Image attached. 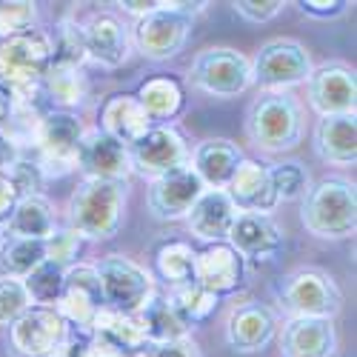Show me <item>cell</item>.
<instances>
[{"instance_id": "83f0119b", "label": "cell", "mask_w": 357, "mask_h": 357, "mask_svg": "<svg viewBox=\"0 0 357 357\" xmlns=\"http://www.w3.org/2000/svg\"><path fill=\"white\" fill-rule=\"evenodd\" d=\"M52 231H54V209L43 195L20 197L3 226L6 237H23V241H46Z\"/></svg>"}, {"instance_id": "ba28073f", "label": "cell", "mask_w": 357, "mask_h": 357, "mask_svg": "<svg viewBox=\"0 0 357 357\" xmlns=\"http://www.w3.org/2000/svg\"><path fill=\"white\" fill-rule=\"evenodd\" d=\"M312 75V57L303 49V43L278 38L260 46L255 63H252V80L260 83L266 92H283L297 83H306Z\"/></svg>"}, {"instance_id": "f1b7e54d", "label": "cell", "mask_w": 357, "mask_h": 357, "mask_svg": "<svg viewBox=\"0 0 357 357\" xmlns=\"http://www.w3.org/2000/svg\"><path fill=\"white\" fill-rule=\"evenodd\" d=\"M92 337H95V343L109 346L114 351H123V354L149 346L135 314H121L112 309H100V314L92 323Z\"/></svg>"}, {"instance_id": "7402d4cb", "label": "cell", "mask_w": 357, "mask_h": 357, "mask_svg": "<svg viewBox=\"0 0 357 357\" xmlns=\"http://www.w3.org/2000/svg\"><path fill=\"white\" fill-rule=\"evenodd\" d=\"M243 278V260L229 243H212L195 257V283L206 291L226 294L234 291Z\"/></svg>"}, {"instance_id": "603a6c76", "label": "cell", "mask_w": 357, "mask_h": 357, "mask_svg": "<svg viewBox=\"0 0 357 357\" xmlns=\"http://www.w3.org/2000/svg\"><path fill=\"white\" fill-rule=\"evenodd\" d=\"M234 218H237V209L223 189H203V195L195 200V206L186 215V223L200 241L223 243L229 237Z\"/></svg>"}, {"instance_id": "60d3db41", "label": "cell", "mask_w": 357, "mask_h": 357, "mask_svg": "<svg viewBox=\"0 0 357 357\" xmlns=\"http://www.w3.org/2000/svg\"><path fill=\"white\" fill-rule=\"evenodd\" d=\"M12 177V183L17 189V197H29V195H40V186H43V172L38 163H29V160H17L9 172Z\"/></svg>"}, {"instance_id": "ab89813d", "label": "cell", "mask_w": 357, "mask_h": 357, "mask_svg": "<svg viewBox=\"0 0 357 357\" xmlns=\"http://www.w3.org/2000/svg\"><path fill=\"white\" fill-rule=\"evenodd\" d=\"M43 246H46V260H54V263L66 266V263H72V260L77 257V252H80V237H77L72 229L52 231L46 241H43Z\"/></svg>"}, {"instance_id": "e575fe53", "label": "cell", "mask_w": 357, "mask_h": 357, "mask_svg": "<svg viewBox=\"0 0 357 357\" xmlns=\"http://www.w3.org/2000/svg\"><path fill=\"white\" fill-rule=\"evenodd\" d=\"M86 46H83V26L63 20L57 35L52 38V66L57 69H83Z\"/></svg>"}, {"instance_id": "7bdbcfd3", "label": "cell", "mask_w": 357, "mask_h": 357, "mask_svg": "<svg viewBox=\"0 0 357 357\" xmlns=\"http://www.w3.org/2000/svg\"><path fill=\"white\" fill-rule=\"evenodd\" d=\"M146 357H200V351L189 337H183V340H174V343L149 346Z\"/></svg>"}, {"instance_id": "484cf974", "label": "cell", "mask_w": 357, "mask_h": 357, "mask_svg": "<svg viewBox=\"0 0 357 357\" xmlns=\"http://www.w3.org/2000/svg\"><path fill=\"white\" fill-rule=\"evenodd\" d=\"M103 132L109 137H114L121 146H132L137 143L149 129H152V117L143 112V106L137 103V98L132 95H114L106 100L103 106Z\"/></svg>"}, {"instance_id": "8992f818", "label": "cell", "mask_w": 357, "mask_h": 357, "mask_svg": "<svg viewBox=\"0 0 357 357\" xmlns=\"http://www.w3.org/2000/svg\"><path fill=\"white\" fill-rule=\"evenodd\" d=\"M280 306L291 317H323L332 320L340 312V289L329 275L317 269H301L275 286Z\"/></svg>"}, {"instance_id": "9a60e30c", "label": "cell", "mask_w": 357, "mask_h": 357, "mask_svg": "<svg viewBox=\"0 0 357 357\" xmlns=\"http://www.w3.org/2000/svg\"><path fill=\"white\" fill-rule=\"evenodd\" d=\"M309 103L320 117H337V114H354V103H357V83H354V72L340 66V63H329L312 69L309 80Z\"/></svg>"}, {"instance_id": "74e56055", "label": "cell", "mask_w": 357, "mask_h": 357, "mask_svg": "<svg viewBox=\"0 0 357 357\" xmlns=\"http://www.w3.org/2000/svg\"><path fill=\"white\" fill-rule=\"evenodd\" d=\"M38 17V6L29 3V0H9V3H0V38L9 40L20 32H29Z\"/></svg>"}, {"instance_id": "f546056e", "label": "cell", "mask_w": 357, "mask_h": 357, "mask_svg": "<svg viewBox=\"0 0 357 357\" xmlns=\"http://www.w3.org/2000/svg\"><path fill=\"white\" fill-rule=\"evenodd\" d=\"M46 260L43 241H23V237H6L0 241V278L26 280Z\"/></svg>"}, {"instance_id": "3957f363", "label": "cell", "mask_w": 357, "mask_h": 357, "mask_svg": "<svg viewBox=\"0 0 357 357\" xmlns=\"http://www.w3.org/2000/svg\"><path fill=\"white\" fill-rule=\"evenodd\" d=\"M249 140L263 152H289L303 137L301 103L286 92H263L246 114Z\"/></svg>"}, {"instance_id": "4fadbf2b", "label": "cell", "mask_w": 357, "mask_h": 357, "mask_svg": "<svg viewBox=\"0 0 357 357\" xmlns=\"http://www.w3.org/2000/svg\"><path fill=\"white\" fill-rule=\"evenodd\" d=\"M100 309H106V303H103V291H100L95 266H72V269H66L63 289L54 303V312L66 323L77 326V329L92 332V323L100 314Z\"/></svg>"}, {"instance_id": "d4e9b609", "label": "cell", "mask_w": 357, "mask_h": 357, "mask_svg": "<svg viewBox=\"0 0 357 357\" xmlns=\"http://www.w3.org/2000/svg\"><path fill=\"white\" fill-rule=\"evenodd\" d=\"M314 149L326 163L351 166L357 160V126L354 114L320 117L314 129Z\"/></svg>"}, {"instance_id": "2e32d148", "label": "cell", "mask_w": 357, "mask_h": 357, "mask_svg": "<svg viewBox=\"0 0 357 357\" xmlns=\"http://www.w3.org/2000/svg\"><path fill=\"white\" fill-rule=\"evenodd\" d=\"M229 246L241 255V260L252 263H269L283 249V231L269 215H243L237 212L231 229H229Z\"/></svg>"}, {"instance_id": "7a4b0ae2", "label": "cell", "mask_w": 357, "mask_h": 357, "mask_svg": "<svg viewBox=\"0 0 357 357\" xmlns=\"http://www.w3.org/2000/svg\"><path fill=\"white\" fill-rule=\"evenodd\" d=\"M303 226L323 241H343L357 229V195L346 177H326L303 197Z\"/></svg>"}, {"instance_id": "8fae6325", "label": "cell", "mask_w": 357, "mask_h": 357, "mask_svg": "<svg viewBox=\"0 0 357 357\" xmlns=\"http://www.w3.org/2000/svg\"><path fill=\"white\" fill-rule=\"evenodd\" d=\"M192 17L177 12L172 3H163L158 12L146 15L135 26V46L149 61H169V57L181 54L189 38Z\"/></svg>"}, {"instance_id": "5bb4252c", "label": "cell", "mask_w": 357, "mask_h": 357, "mask_svg": "<svg viewBox=\"0 0 357 357\" xmlns=\"http://www.w3.org/2000/svg\"><path fill=\"white\" fill-rule=\"evenodd\" d=\"M200 177L192 172V166H181L174 172H166L155 177L149 186V212L158 220H181L189 215L195 200L203 195Z\"/></svg>"}, {"instance_id": "ac0fdd59", "label": "cell", "mask_w": 357, "mask_h": 357, "mask_svg": "<svg viewBox=\"0 0 357 357\" xmlns=\"http://www.w3.org/2000/svg\"><path fill=\"white\" fill-rule=\"evenodd\" d=\"M77 169L83 172L86 181H121V183H126V174L132 172L126 146H121L106 132L83 135Z\"/></svg>"}, {"instance_id": "d590c367", "label": "cell", "mask_w": 357, "mask_h": 357, "mask_svg": "<svg viewBox=\"0 0 357 357\" xmlns=\"http://www.w3.org/2000/svg\"><path fill=\"white\" fill-rule=\"evenodd\" d=\"M169 301H172V306L177 309V314H181L189 326L206 320V317L215 312V306H218V297H215L212 291L200 289L197 283L183 286V289H172Z\"/></svg>"}, {"instance_id": "30bf717a", "label": "cell", "mask_w": 357, "mask_h": 357, "mask_svg": "<svg viewBox=\"0 0 357 357\" xmlns=\"http://www.w3.org/2000/svg\"><path fill=\"white\" fill-rule=\"evenodd\" d=\"M69 335V323L49 306H32L9 326V343L17 357H54Z\"/></svg>"}, {"instance_id": "e0dca14e", "label": "cell", "mask_w": 357, "mask_h": 357, "mask_svg": "<svg viewBox=\"0 0 357 357\" xmlns=\"http://www.w3.org/2000/svg\"><path fill=\"white\" fill-rule=\"evenodd\" d=\"M223 192L234 203V209L243 215H269L280 203L269 181V166H260L257 160H246V158L241 160V166H237Z\"/></svg>"}, {"instance_id": "b9f144b4", "label": "cell", "mask_w": 357, "mask_h": 357, "mask_svg": "<svg viewBox=\"0 0 357 357\" xmlns=\"http://www.w3.org/2000/svg\"><path fill=\"white\" fill-rule=\"evenodd\" d=\"M283 0H241V3H234V12L246 17L249 23H266L272 20L283 12Z\"/></svg>"}, {"instance_id": "7dc6e473", "label": "cell", "mask_w": 357, "mask_h": 357, "mask_svg": "<svg viewBox=\"0 0 357 357\" xmlns=\"http://www.w3.org/2000/svg\"><path fill=\"white\" fill-rule=\"evenodd\" d=\"M123 12H129V15H137V17H146V15H152V12H158L163 3H158V0H123V3H117Z\"/></svg>"}, {"instance_id": "d6986e66", "label": "cell", "mask_w": 357, "mask_h": 357, "mask_svg": "<svg viewBox=\"0 0 357 357\" xmlns=\"http://www.w3.org/2000/svg\"><path fill=\"white\" fill-rule=\"evenodd\" d=\"M278 332V317L263 303H243L229 314L226 323V343L237 354H255L272 343Z\"/></svg>"}, {"instance_id": "6da1fadb", "label": "cell", "mask_w": 357, "mask_h": 357, "mask_svg": "<svg viewBox=\"0 0 357 357\" xmlns=\"http://www.w3.org/2000/svg\"><path fill=\"white\" fill-rule=\"evenodd\" d=\"M126 183L121 181H83L69 197L72 231L86 241H106L123 220Z\"/></svg>"}, {"instance_id": "ffe728a7", "label": "cell", "mask_w": 357, "mask_h": 357, "mask_svg": "<svg viewBox=\"0 0 357 357\" xmlns=\"http://www.w3.org/2000/svg\"><path fill=\"white\" fill-rule=\"evenodd\" d=\"M83 46L86 61H95L98 66L106 69H117L129 57V32L117 17L98 15L83 26Z\"/></svg>"}, {"instance_id": "8d00e7d4", "label": "cell", "mask_w": 357, "mask_h": 357, "mask_svg": "<svg viewBox=\"0 0 357 357\" xmlns=\"http://www.w3.org/2000/svg\"><path fill=\"white\" fill-rule=\"evenodd\" d=\"M269 181H272V189L278 195V200H294L306 195V186H309V174L301 163H275L269 166Z\"/></svg>"}, {"instance_id": "f6af8a7d", "label": "cell", "mask_w": 357, "mask_h": 357, "mask_svg": "<svg viewBox=\"0 0 357 357\" xmlns=\"http://www.w3.org/2000/svg\"><path fill=\"white\" fill-rule=\"evenodd\" d=\"M17 189L12 183V177L9 174H0V220L9 218L12 209H15V203H17Z\"/></svg>"}, {"instance_id": "4316f807", "label": "cell", "mask_w": 357, "mask_h": 357, "mask_svg": "<svg viewBox=\"0 0 357 357\" xmlns=\"http://www.w3.org/2000/svg\"><path fill=\"white\" fill-rule=\"evenodd\" d=\"M135 320H137V326H140V332H143L149 346L183 340L186 332H189V323L177 314V309L172 306L169 297H163L158 291L143 303V309L135 314Z\"/></svg>"}, {"instance_id": "cb8c5ba5", "label": "cell", "mask_w": 357, "mask_h": 357, "mask_svg": "<svg viewBox=\"0 0 357 357\" xmlns=\"http://www.w3.org/2000/svg\"><path fill=\"white\" fill-rule=\"evenodd\" d=\"M241 149L229 140H206L192 155V172L200 177L206 189H226L231 174L241 166Z\"/></svg>"}, {"instance_id": "f35d334b", "label": "cell", "mask_w": 357, "mask_h": 357, "mask_svg": "<svg viewBox=\"0 0 357 357\" xmlns=\"http://www.w3.org/2000/svg\"><path fill=\"white\" fill-rule=\"evenodd\" d=\"M29 309H32V297H29L23 280L0 278V323L12 326Z\"/></svg>"}, {"instance_id": "7c38bea8", "label": "cell", "mask_w": 357, "mask_h": 357, "mask_svg": "<svg viewBox=\"0 0 357 357\" xmlns=\"http://www.w3.org/2000/svg\"><path fill=\"white\" fill-rule=\"evenodd\" d=\"M126 152H129V166L146 177H152V181L166 172L186 166V158H189L183 135L172 126H152Z\"/></svg>"}, {"instance_id": "277c9868", "label": "cell", "mask_w": 357, "mask_h": 357, "mask_svg": "<svg viewBox=\"0 0 357 357\" xmlns=\"http://www.w3.org/2000/svg\"><path fill=\"white\" fill-rule=\"evenodd\" d=\"M52 66V38L40 29H29L0 43V86L6 92L40 86Z\"/></svg>"}, {"instance_id": "4dcf8cb0", "label": "cell", "mask_w": 357, "mask_h": 357, "mask_svg": "<svg viewBox=\"0 0 357 357\" xmlns=\"http://www.w3.org/2000/svg\"><path fill=\"white\" fill-rule=\"evenodd\" d=\"M137 103L143 106V112L149 117H152V123L155 121H169V117H174L177 112H181L183 92H181V86H177L174 80H169V77H152V80H146L140 86Z\"/></svg>"}, {"instance_id": "c3c4849f", "label": "cell", "mask_w": 357, "mask_h": 357, "mask_svg": "<svg viewBox=\"0 0 357 357\" xmlns=\"http://www.w3.org/2000/svg\"><path fill=\"white\" fill-rule=\"evenodd\" d=\"M9 114H12V98L3 86H0V132H3V126L9 123Z\"/></svg>"}, {"instance_id": "bcb514c9", "label": "cell", "mask_w": 357, "mask_h": 357, "mask_svg": "<svg viewBox=\"0 0 357 357\" xmlns=\"http://www.w3.org/2000/svg\"><path fill=\"white\" fill-rule=\"evenodd\" d=\"M17 160H20V149H17V143H15L6 132H0V174H6Z\"/></svg>"}, {"instance_id": "d6a6232c", "label": "cell", "mask_w": 357, "mask_h": 357, "mask_svg": "<svg viewBox=\"0 0 357 357\" xmlns=\"http://www.w3.org/2000/svg\"><path fill=\"white\" fill-rule=\"evenodd\" d=\"M195 257L197 252L189 243L181 241H172L163 243L155 255V266H158V275L172 286V289H183L195 283Z\"/></svg>"}, {"instance_id": "ee69618b", "label": "cell", "mask_w": 357, "mask_h": 357, "mask_svg": "<svg viewBox=\"0 0 357 357\" xmlns=\"http://www.w3.org/2000/svg\"><path fill=\"white\" fill-rule=\"evenodd\" d=\"M351 3H346V0H335V3H314V0H303L301 9L306 15H314V17H337L349 9Z\"/></svg>"}, {"instance_id": "9c48e42d", "label": "cell", "mask_w": 357, "mask_h": 357, "mask_svg": "<svg viewBox=\"0 0 357 357\" xmlns=\"http://www.w3.org/2000/svg\"><path fill=\"white\" fill-rule=\"evenodd\" d=\"M83 126L72 112H49L43 114L35 149L40 152V172L46 174H66L77 169V152L83 143Z\"/></svg>"}, {"instance_id": "44dd1931", "label": "cell", "mask_w": 357, "mask_h": 357, "mask_svg": "<svg viewBox=\"0 0 357 357\" xmlns=\"http://www.w3.org/2000/svg\"><path fill=\"white\" fill-rule=\"evenodd\" d=\"M337 335L332 320L323 317H291L283 326L280 351L283 357H332Z\"/></svg>"}, {"instance_id": "1f68e13d", "label": "cell", "mask_w": 357, "mask_h": 357, "mask_svg": "<svg viewBox=\"0 0 357 357\" xmlns=\"http://www.w3.org/2000/svg\"><path fill=\"white\" fill-rule=\"evenodd\" d=\"M40 92L63 109H72V106H80L89 95V83H86V75L83 69H57V66H49L46 77L40 80Z\"/></svg>"}, {"instance_id": "836d02e7", "label": "cell", "mask_w": 357, "mask_h": 357, "mask_svg": "<svg viewBox=\"0 0 357 357\" xmlns=\"http://www.w3.org/2000/svg\"><path fill=\"white\" fill-rule=\"evenodd\" d=\"M63 278H66V266L54 263V260H43L38 269L23 280L29 297H32V306L54 309L57 297H61V289H63Z\"/></svg>"}, {"instance_id": "5b68a950", "label": "cell", "mask_w": 357, "mask_h": 357, "mask_svg": "<svg viewBox=\"0 0 357 357\" xmlns=\"http://www.w3.org/2000/svg\"><path fill=\"white\" fill-rule=\"evenodd\" d=\"M189 80L212 98H237L255 83L252 61L237 49H203L192 61Z\"/></svg>"}, {"instance_id": "52a82bcc", "label": "cell", "mask_w": 357, "mask_h": 357, "mask_svg": "<svg viewBox=\"0 0 357 357\" xmlns=\"http://www.w3.org/2000/svg\"><path fill=\"white\" fill-rule=\"evenodd\" d=\"M95 272H98V280H100L103 303L112 312L137 314L143 309V303L155 294L152 275L129 257H121V255L103 257L95 266Z\"/></svg>"}, {"instance_id": "681fc988", "label": "cell", "mask_w": 357, "mask_h": 357, "mask_svg": "<svg viewBox=\"0 0 357 357\" xmlns=\"http://www.w3.org/2000/svg\"><path fill=\"white\" fill-rule=\"evenodd\" d=\"M89 357H129V354L114 351V349H109V346H100V343H95V337H92V349H89Z\"/></svg>"}]
</instances>
